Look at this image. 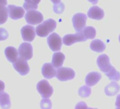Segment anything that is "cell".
Segmentation results:
<instances>
[{
    "label": "cell",
    "instance_id": "10",
    "mask_svg": "<svg viewBox=\"0 0 120 109\" xmlns=\"http://www.w3.org/2000/svg\"><path fill=\"white\" fill-rule=\"evenodd\" d=\"M14 68L22 76L26 75L30 72V67L27 60L23 58H19L15 62L13 63Z\"/></svg>",
    "mask_w": 120,
    "mask_h": 109
},
{
    "label": "cell",
    "instance_id": "26",
    "mask_svg": "<svg viewBox=\"0 0 120 109\" xmlns=\"http://www.w3.org/2000/svg\"><path fill=\"white\" fill-rule=\"evenodd\" d=\"M64 8H65L64 4L62 3V2H60V3L54 4L53 6V11L54 12L55 14H60L64 11Z\"/></svg>",
    "mask_w": 120,
    "mask_h": 109
},
{
    "label": "cell",
    "instance_id": "29",
    "mask_svg": "<svg viewBox=\"0 0 120 109\" xmlns=\"http://www.w3.org/2000/svg\"><path fill=\"white\" fill-rule=\"evenodd\" d=\"M115 106L116 108H120V94H119L116 96V103Z\"/></svg>",
    "mask_w": 120,
    "mask_h": 109
},
{
    "label": "cell",
    "instance_id": "17",
    "mask_svg": "<svg viewBox=\"0 0 120 109\" xmlns=\"http://www.w3.org/2000/svg\"><path fill=\"white\" fill-rule=\"evenodd\" d=\"M65 60V55L60 52H56L54 53L52 55V64L54 65L56 68L61 67L64 62Z\"/></svg>",
    "mask_w": 120,
    "mask_h": 109
},
{
    "label": "cell",
    "instance_id": "32",
    "mask_svg": "<svg viewBox=\"0 0 120 109\" xmlns=\"http://www.w3.org/2000/svg\"><path fill=\"white\" fill-rule=\"evenodd\" d=\"M88 1L93 4H96L98 2V0H88Z\"/></svg>",
    "mask_w": 120,
    "mask_h": 109
},
{
    "label": "cell",
    "instance_id": "22",
    "mask_svg": "<svg viewBox=\"0 0 120 109\" xmlns=\"http://www.w3.org/2000/svg\"><path fill=\"white\" fill-rule=\"evenodd\" d=\"M105 75L112 81L116 82L120 79V72H118L114 67H112L109 72L105 73Z\"/></svg>",
    "mask_w": 120,
    "mask_h": 109
},
{
    "label": "cell",
    "instance_id": "27",
    "mask_svg": "<svg viewBox=\"0 0 120 109\" xmlns=\"http://www.w3.org/2000/svg\"><path fill=\"white\" fill-rule=\"evenodd\" d=\"M52 106V101L49 98H43L40 101V107L42 108H51Z\"/></svg>",
    "mask_w": 120,
    "mask_h": 109
},
{
    "label": "cell",
    "instance_id": "12",
    "mask_svg": "<svg viewBox=\"0 0 120 109\" xmlns=\"http://www.w3.org/2000/svg\"><path fill=\"white\" fill-rule=\"evenodd\" d=\"M9 17L13 20H18L23 17L25 11L24 8L21 7H17L15 5L9 4L8 6Z\"/></svg>",
    "mask_w": 120,
    "mask_h": 109
},
{
    "label": "cell",
    "instance_id": "3",
    "mask_svg": "<svg viewBox=\"0 0 120 109\" xmlns=\"http://www.w3.org/2000/svg\"><path fill=\"white\" fill-rule=\"evenodd\" d=\"M47 44L53 52H58L61 50L62 45V39L56 33H52L47 38Z\"/></svg>",
    "mask_w": 120,
    "mask_h": 109
},
{
    "label": "cell",
    "instance_id": "31",
    "mask_svg": "<svg viewBox=\"0 0 120 109\" xmlns=\"http://www.w3.org/2000/svg\"><path fill=\"white\" fill-rule=\"evenodd\" d=\"M7 0H0V6H7Z\"/></svg>",
    "mask_w": 120,
    "mask_h": 109
},
{
    "label": "cell",
    "instance_id": "23",
    "mask_svg": "<svg viewBox=\"0 0 120 109\" xmlns=\"http://www.w3.org/2000/svg\"><path fill=\"white\" fill-rule=\"evenodd\" d=\"M9 9L6 6H0V25L4 23L8 19Z\"/></svg>",
    "mask_w": 120,
    "mask_h": 109
},
{
    "label": "cell",
    "instance_id": "5",
    "mask_svg": "<svg viewBox=\"0 0 120 109\" xmlns=\"http://www.w3.org/2000/svg\"><path fill=\"white\" fill-rule=\"evenodd\" d=\"M25 19L26 22L30 25H38L41 23L43 21L42 14L35 9L28 10L25 16Z\"/></svg>",
    "mask_w": 120,
    "mask_h": 109
},
{
    "label": "cell",
    "instance_id": "33",
    "mask_svg": "<svg viewBox=\"0 0 120 109\" xmlns=\"http://www.w3.org/2000/svg\"><path fill=\"white\" fill-rule=\"evenodd\" d=\"M51 2L54 4H56L61 2V0H51Z\"/></svg>",
    "mask_w": 120,
    "mask_h": 109
},
{
    "label": "cell",
    "instance_id": "9",
    "mask_svg": "<svg viewBox=\"0 0 120 109\" xmlns=\"http://www.w3.org/2000/svg\"><path fill=\"white\" fill-rule=\"evenodd\" d=\"M97 65L100 71L104 73L109 72L112 68V66L109 62V58L106 54H102L98 56L97 58Z\"/></svg>",
    "mask_w": 120,
    "mask_h": 109
},
{
    "label": "cell",
    "instance_id": "34",
    "mask_svg": "<svg viewBox=\"0 0 120 109\" xmlns=\"http://www.w3.org/2000/svg\"><path fill=\"white\" fill-rule=\"evenodd\" d=\"M119 43H120V35H119Z\"/></svg>",
    "mask_w": 120,
    "mask_h": 109
},
{
    "label": "cell",
    "instance_id": "20",
    "mask_svg": "<svg viewBox=\"0 0 120 109\" xmlns=\"http://www.w3.org/2000/svg\"><path fill=\"white\" fill-rule=\"evenodd\" d=\"M0 106L2 108H9L11 107L10 96L4 91L0 92Z\"/></svg>",
    "mask_w": 120,
    "mask_h": 109
},
{
    "label": "cell",
    "instance_id": "7",
    "mask_svg": "<svg viewBox=\"0 0 120 109\" xmlns=\"http://www.w3.org/2000/svg\"><path fill=\"white\" fill-rule=\"evenodd\" d=\"M87 40L83 33L76 32V34H67L63 37V43L67 46H70L78 42H84Z\"/></svg>",
    "mask_w": 120,
    "mask_h": 109
},
{
    "label": "cell",
    "instance_id": "15",
    "mask_svg": "<svg viewBox=\"0 0 120 109\" xmlns=\"http://www.w3.org/2000/svg\"><path fill=\"white\" fill-rule=\"evenodd\" d=\"M102 78V76L100 73L97 72H91L87 74L86 77V85L89 86H95Z\"/></svg>",
    "mask_w": 120,
    "mask_h": 109
},
{
    "label": "cell",
    "instance_id": "2",
    "mask_svg": "<svg viewBox=\"0 0 120 109\" xmlns=\"http://www.w3.org/2000/svg\"><path fill=\"white\" fill-rule=\"evenodd\" d=\"M76 73L71 68L68 67H59L56 74V77L61 82H66L71 80L75 77Z\"/></svg>",
    "mask_w": 120,
    "mask_h": 109
},
{
    "label": "cell",
    "instance_id": "14",
    "mask_svg": "<svg viewBox=\"0 0 120 109\" xmlns=\"http://www.w3.org/2000/svg\"><path fill=\"white\" fill-rule=\"evenodd\" d=\"M105 16V13L104 11L96 6L92 7L91 8H90V9L88 12V16L90 19H95V20H101L104 18Z\"/></svg>",
    "mask_w": 120,
    "mask_h": 109
},
{
    "label": "cell",
    "instance_id": "6",
    "mask_svg": "<svg viewBox=\"0 0 120 109\" xmlns=\"http://www.w3.org/2000/svg\"><path fill=\"white\" fill-rule=\"evenodd\" d=\"M87 16L85 14L77 13L72 17L73 26L76 32H81L86 27Z\"/></svg>",
    "mask_w": 120,
    "mask_h": 109
},
{
    "label": "cell",
    "instance_id": "8",
    "mask_svg": "<svg viewBox=\"0 0 120 109\" xmlns=\"http://www.w3.org/2000/svg\"><path fill=\"white\" fill-rule=\"evenodd\" d=\"M19 54L20 58L29 60L33 58V50L31 44L28 43H22L19 47Z\"/></svg>",
    "mask_w": 120,
    "mask_h": 109
},
{
    "label": "cell",
    "instance_id": "25",
    "mask_svg": "<svg viewBox=\"0 0 120 109\" xmlns=\"http://www.w3.org/2000/svg\"><path fill=\"white\" fill-rule=\"evenodd\" d=\"M91 94V89L89 86H82L79 89V95L83 98H88Z\"/></svg>",
    "mask_w": 120,
    "mask_h": 109
},
{
    "label": "cell",
    "instance_id": "24",
    "mask_svg": "<svg viewBox=\"0 0 120 109\" xmlns=\"http://www.w3.org/2000/svg\"><path fill=\"white\" fill-rule=\"evenodd\" d=\"M83 33L87 39H93L96 35V30L94 27L87 26V27H85Z\"/></svg>",
    "mask_w": 120,
    "mask_h": 109
},
{
    "label": "cell",
    "instance_id": "4",
    "mask_svg": "<svg viewBox=\"0 0 120 109\" xmlns=\"http://www.w3.org/2000/svg\"><path fill=\"white\" fill-rule=\"evenodd\" d=\"M36 88L38 93L42 96V98H49L54 91L52 86L45 79L40 81L38 83Z\"/></svg>",
    "mask_w": 120,
    "mask_h": 109
},
{
    "label": "cell",
    "instance_id": "16",
    "mask_svg": "<svg viewBox=\"0 0 120 109\" xmlns=\"http://www.w3.org/2000/svg\"><path fill=\"white\" fill-rule=\"evenodd\" d=\"M4 53L7 60L11 63L15 62L18 60L19 51L14 47H11V46L7 47L4 50Z\"/></svg>",
    "mask_w": 120,
    "mask_h": 109
},
{
    "label": "cell",
    "instance_id": "28",
    "mask_svg": "<svg viewBox=\"0 0 120 109\" xmlns=\"http://www.w3.org/2000/svg\"><path fill=\"white\" fill-rule=\"evenodd\" d=\"M9 37V33L5 28H0V40H5Z\"/></svg>",
    "mask_w": 120,
    "mask_h": 109
},
{
    "label": "cell",
    "instance_id": "11",
    "mask_svg": "<svg viewBox=\"0 0 120 109\" xmlns=\"http://www.w3.org/2000/svg\"><path fill=\"white\" fill-rule=\"evenodd\" d=\"M35 28L30 26L26 25L21 29V36L23 40L28 42H32L35 37Z\"/></svg>",
    "mask_w": 120,
    "mask_h": 109
},
{
    "label": "cell",
    "instance_id": "30",
    "mask_svg": "<svg viewBox=\"0 0 120 109\" xmlns=\"http://www.w3.org/2000/svg\"><path fill=\"white\" fill-rule=\"evenodd\" d=\"M4 89H5V84H4V83L2 81L0 80V92L3 91L4 90Z\"/></svg>",
    "mask_w": 120,
    "mask_h": 109
},
{
    "label": "cell",
    "instance_id": "13",
    "mask_svg": "<svg viewBox=\"0 0 120 109\" xmlns=\"http://www.w3.org/2000/svg\"><path fill=\"white\" fill-rule=\"evenodd\" d=\"M42 74L45 79H49L56 77V71L52 64L45 63L42 67Z\"/></svg>",
    "mask_w": 120,
    "mask_h": 109
},
{
    "label": "cell",
    "instance_id": "19",
    "mask_svg": "<svg viewBox=\"0 0 120 109\" xmlns=\"http://www.w3.org/2000/svg\"><path fill=\"white\" fill-rule=\"evenodd\" d=\"M90 47L94 52H102L105 50L106 45H105V43L102 40H101L100 39H96V40H93L90 43Z\"/></svg>",
    "mask_w": 120,
    "mask_h": 109
},
{
    "label": "cell",
    "instance_id": "1",
    "mask_svg": "<svg viewBox=\"0 0 120 109\" xmlns=\"http://www.w3.org/2000/svg\"><path fill=\"white\" fill-rule=\"evenodd\" d=\"M56 27V22L52 19H47L38 25L36 28V34L40 37H46L53 32Z\"/></svg>",
    "mask_w": 120,
    "mask_h": 109
},
{
    "label": "cell",
    "instance_id": "18",
    "mask_svg": "<svg viewBox=\"0 0 120 109\" xmlns=\"http://www.w3.org/2000/svg\"><path fill=\"white\" fill-rule=\"evenodd\" d=\"M120 90L119 85L114 81L107 84L105 88V93L108 96H113L116 95Z\"/></svg>",
    "mask_w": 120,
    "mask_h": 109
},
{
    "label": "cell",
    "instance_id": "21",
    "mask_svg": "<svg viewBox=\"0 0 120 109\" xmlns=\"http://www.w3.org/2000/svg\"><path fill=\"white\" fill-rule=\"evenodd\" d=\"M41 0H25V3L23 4L24 9L28 11L32 9H37L38 5L40 2Z\"/></svg>",
    "mask_w": 120,
    "mask_h": 109
}]
</instances>
